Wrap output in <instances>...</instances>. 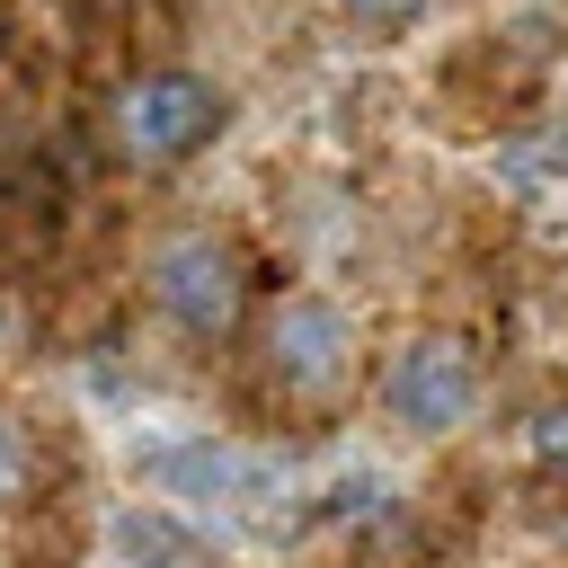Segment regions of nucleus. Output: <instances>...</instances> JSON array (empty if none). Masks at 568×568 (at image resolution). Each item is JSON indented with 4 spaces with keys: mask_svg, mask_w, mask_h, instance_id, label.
Returning <instances> with one entry per match:
<instances>
[{
    "mask_svg": "<svg viewBox=\"0 0 568 568\" xmlns=\"http://www.w3.org/2000/svg\"><path fill=\"white\" fill-rule=\"evenodd\" d=\"M470 399H479V373H470V355H462L453 337H417V346L390 355V373H382V408H390L408 435H444V426H462Z\"/></svg>",
    "mask_w": 568,
    "mask_h": 568,
    "instance_id": "nucleus-1",
    "label": "nucleus"
},
{
    "mask_svg": "<svg viewBox=\"0 0 568 568\" xmlns=\"http://www.w3.org/2000/svg\"><path fill=\"white\" fill-rule=\"evenodd\" d=\"M204 133H213V89L186 80V71H151V80H133L124 106H115V142H124L133 160H186Z\"/></svg>",
    "mask_w": 568,
    "mask_h": 568,
    "instance_id": "nucleus-2",
    "label": "nucleus"
},
{
    "mask_svg": "<svg viewBox=\"0 0 568 568\" xmlns=\"http://www.w3.org/2000/svg\"><path fill=\"white\" fill-rule=\"evenodd\" d=\"M151 284H160V311L178 328H195V337H222L240 320V266L213 240H169L160 266H151Z\"/></svg>",
    "mask_w": 568,
    "mask_h": 568,
    "instance_id": "nucleus-3",
    "label": "nucleus"
},
{
    "mask_svg": "<svg viewBox=\"0 0 568 568\" xmlns=\"http://www.w3.org/2000/svg\"><path fill=\"white\" fill-rule=\"evenodd\" d=\"M151 479L169 488V497H186V506H248V497H266L275 488V470L266 462H248L240 444H160L151 453Z\"/></svg>",
    "mask_w": 568,
    "mask_h": 568,
    "instance_id": "nucleus-4",
    "label": "nucleus"
},
{
    "mask_svg": "<svg viewBox=\"0 0 568 568\" xmlns=\"http://www.w3.org/2000/svg\"><path fill=\"white\" fill-rule=\"evenodd\" d=\"M275 373L293 390H328L346 373V320L328 302H284L275 311Z\"/></svg>",
    "mask_w": 568,
    "mask_h": 568,
    "instance_id": "nucleus-5",
    "label": "nucleus"
},
{
    "mask_svg": "<svg viewBox=\"0 0 568 568\" xmlns=\"http://www.w3.org/2000/svg\"><path fill=\"white\" fill-rule=\"evenodd\" d=\"M124 532V550H133V568H204V550L169 524V515H124L115 524Z\"/></svg>",
    "mask_w": 568,
    "mask_h": 568,
    "instance_id": "nucleus-6",
    "label": "nucleus"
},
{
    "mask_svg": "<svg viewBox=\"0 0 568 568\" xmlns=\"http://www.w3.org/2000/svg\"><path fill=\"white\" fill-rule=\"evenodd\" d=\"M532 462L568 479V399H550V408H532Z\"/></svg>",
    "mask_w": 568,
    "mask_h": 568,
    "instance_id": "nucleus-7",
    "label": "nucleus"
},
{
    "mask_svg": "<svg viewBox=\"0 0 568 568\" xmlns=\"http://www.w3.org/2000/svg\"><path fill=\"white\" fill-rule=\"evenodd\" d=\"M18 488H27V435L0 426V497H18Z\"/></svg>",
    "mask_w": 568,
    "mask_h": 568,
    "instance_id": "nucleus-8",
    "label": "nucleus"
},
{
    "mask_svg": "<svg viewBox=\"0 0 568 568\" xmlns=\"http://www.w3.org/2000/svg\"><path fill=\"white\" fill-rule=\"evenodd\" d=\"M346 9H355V18H408L417 0H346Z\"/></svg>",
    "mask_w": 568,
    "mask_h": 568,
    "instance_id": "nucleus-9",
    "label": "nucleus"
},
{
    "mask_svg": "<svg viewBox=\"0 0 568 568\" xmlns=\"http://www.w3.org/2000/svg\"><path fill=\"white\" fill-rule=\"evenodd\" d=\"M9 178H18V169H9V151H0V195H9Z\"/></svg>",
    "mask_w": 568,
    "mask_h": 568,
    "instance_id": "nucleus-10",
    "label": "nucleus"
}]
</instances>
